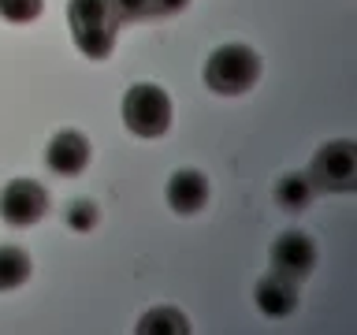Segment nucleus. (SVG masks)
Wrapping results in <instances>:
<instances>
[{"label": "nucleus", "mask_w": 357, "mask_h": 335, "mask_svg": "<svg viewBox=\"0 0 357 335\" xmlns=\"http://www.w3.org/2000/svg\"><path fill=\"white\" fill-rule=\"evenodd\" d=\"M67 27H71L78 52L89 60H105L116 45L119 22L112 15L108 0H67Z\"/></svg>", "instance_id": "nucleus-1"}, {"label": "nucleus", "mask_w": 357, "mask_h": 335, "mask_svg": "<svg viewBox=\"0 0 357 335\" xmlns=\"http://www.w3.org/2000/svg\"><path fill=\"white\" fill-rule=\"evenodd\" d=\"M261 78V56L242 41H227L205 60V86L223 97H238Z\"/></svg>", "instance_id": "nucleus-2"}, {"label": "nucleus", "mask_w": 357, "mask_h": 335, "mask_svg": "<svg viewBox=\"0 0 357 335\" xmlns=\"http://www.w3.org/2000/svg\"><path fill=\"white\" fill-rule=\"evenodd\" d=\"M123 123L138 138H160L172 127V97L156 82H134L123 94Z\"/></svg>", "instance_id": "nucleus-3"}, {"label": "nucleus", "mask_w": 357, "mask_h": 335, "mask_svg": "<svg viewBox=\"0 0 357 335\" xmlns=\"http://www.w3.org/2000/svg\"><path fill=\"white\" fill-rule=\"evenodd\" d=\"M305 175L312 179L317 190H339V194L354 190L357 186V142L335 138L328 145H320Z\"/></svg>", "instance_id": "nucleus-4"}, {"label": "nucleus", "mask_w": 357, "mask_h": 335, "mask_svg": "<svg viewBox=\"0 0 357 335\" xmlns=\"http://www.w3.org/2000/svg\"><path fill=\"white\" fill-rule=\"evenodd\" d=\"M49 212V190L38 179H8L0 190V220L11 228H30Z\"/></svg>", "instance_id": "nucleus-5"}, {"label": "nucleus", "mask_w": 357, "mask_h": 335, "mask_svg": "<svg viewBox=\"0 0 357 335\" xmlns=\"http://www.w3.org/2000/svg\"><path fill=\"white\" fill-rule=\"evenodd\" d=\"M272 268L287 279H305L317 268V242L298 228L283 231L272 242Z\"/></svg>", "instance_id": "nucleus-6"}, {"label": "nucleus", "mask_w": 357, "mask_h": 335, "mask_svg": "<svg viewBox=\"0 0 357 335\" xmlns=\"http://www.w3.org/2000/svg\"><path fill=\"white\" fill-rule=\"evenodd\" d=\"M89 156H93V149H89V138L82 131H60L49 138V145H45V164H49V172L63 175V179L82 175L89 168Z\"/></svg>", "instance_id": "nucleus-7"}, {"label": "nucleus", "mask_w": 357, "mask_h": 335, "mask_svg": "<svg viewBox=\"0 0 357 335\" xmlns=\"http://www.w3.org/2000/svg\"><path fill=\"white\" fill-rule=\"evenodd\" d=\"M208 175L197 172V168H178V172H172V179H167V209L178 212V216H197L201 209L208 205Z\"/></svg>", "instance_id": "nucleus-8"}, {"label": "nucleus", "mask_w": 357, "mask_h": 335, "mask_svg": "<svg viewBox=\"0 0 357 335\" xmlns=\"http://www.w3.org/2000/svg\"><path fill=\"white\" fill-rule=\"evenodd\" d=\"M253 302H257V309L264 313V317H290V313L298 309V279H287V276H279V272H268L257 279V287H253Z\"/></svg>", "instance_id": "nucleus-9"}, {"label": "nucleus", "mask_w": 357, "mask_h": 335, "mask_svg": "<svg viewBox=\"0 0 357 335\" xmlns=\"http://www.w3.org/2000/svg\"><path fill=\"white\" fill-rule=\"evenodd\" d=\"M275 205L287 209V212H301L312 201V194H317V186H312V179L305 172H287L275 179Z\"/></svg>", "instance_id": "nucleus-10"}, {"label": "nucleus", "mask_w": 357, "mask_h": 335, "mask_svg": "<svg viewBox=\"0 0 357 335\" xmlns=\"http://www.w3.org/2000/svg\"><path fill=\"white\" fill-rule=\"evenodd\" d=\"M33 265L19 246H0V290H15L30 279Z\"/></svg>", "instance_id": "nucleus-11"}, {"label": "nucleus", "mask_w": 357, "mask_h": 335, "mask_svg": "<svg viewBox=\"0 0 357 335\" xmlns=\"http://www.w3.org/2000/svg\"><path fill=\"white\" fill-rule=\"evenodd\" d=\"M138 332L142 335H183V332H190V324H186V317L178 309L160 306V309H149L138 320Z\"/></svg>", "instance_id": "nucleus-12"}, {"label": "nucleus", "mask_w": 357, "mask_h": 335, "mask_svg": "<svg viewBox=\"0 0 357 335\" xmlns=\"http://www.w3.org/2000/svg\"><path fill=\"white\" fill-rule=\"evenodd\" d=\"M41 11H45V0H0V19L15 22V27L38 22Z\"/></svg>", "instance_id": "nucleus-13"}, {"label": "nucleus", "mask_w": 357, "mask_h": 335, "mask_svg": "<svg viewBox=\"0 0 357 335\" xmlns=\"http://www.w3.org/2000/svg\"><path fill=\"white\" fill-rule=\"evenodd\" d=\"M63 220H67V228H71V231H93L97 220H100V212H97V205L89 198H75L71 205L63 209Z\"/></svg>", "instance_id": "nucleus-14"}, {"label": "nucleus", "mask_w": 357, "mask_h": 335, "mask_svg": "<svg viewBox=\"0 0 357 335\" xmlns=\"http://www.w3.org/2000/svg\"><path fill=\"white\" fill-rule=\"evenodd\" d=\"M112 4V15L116 22H142V19H153V0H108Z\"/></svg>", "instance_id": "nucleus-15"}, {"label": "nucleus", "mask_w": 357, "mask_h": 335, "mask_svg": "<svg viewBox=\"0 0 357 335\" xmlns=\"http://www.w3.org/2000/svg\"><path fill=\"white\" fill-rule=\"evenodd\" d=\"M190 0H153V15H178Z\"/></svg>", "instance_id": "nucleus-16"}]
</instances>
